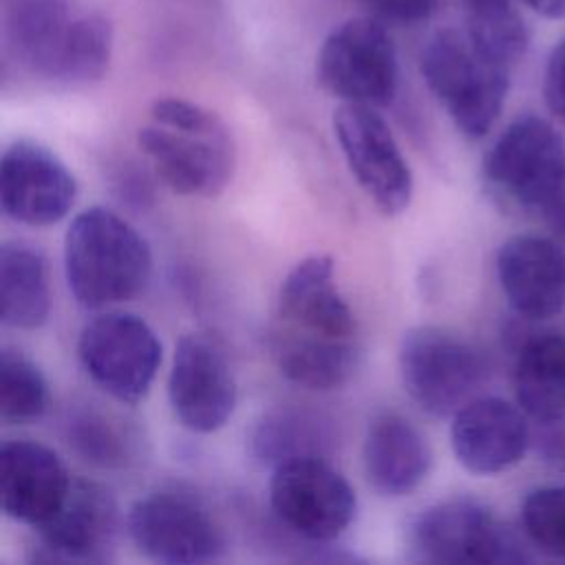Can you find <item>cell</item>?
<instances>
[{
  "label": "cell",
  "instance_id": "cell-27",
  "mask_svg": "<svg viewBox=\"0 0 565 565\" xmlns=\"http://www.w3.org/2000/svg\"><path fill=\"white\" fill-rule=\"evenodd\" d=\"M49 386L40 366L18 349L0 351V417L7 424H29L44 415Z\"/></svg>",
  "mask_w": 565,
  "mask_h": 565
},
{
  "label": "cell",
  "instance_id": "cell-20",
  "mask_svg": "<svg viewBox=\"0 0 565 565\" xmlns=\"http://www.w3.org/2000/svg\"><path fill=\"white\" fill-rule=\"evenodd\" d=\"M7 55L26 73L53 82L73 24L68 0H0Z\"/></svg>",
  "mask_w": 565,
  "mask_h": 565
},
{
  "label": "cell",
  "instance_id": "cell-1",
  "mask_svg": "<svg viewBox=\"0 0 565 565\" xmlns=\"http://www.w3.org/2000/svg\"><path fill=\"white\" fill-rule=\"evenodd\" d=\"M137 143L159 179L183 196H216L232 181L236 148L225 121L181 97H161Z\"/></svg>",
  "mask_w": 565,
  "mask_h": 565
},
{
  "label": "cell",
  "instance_id": "cell-13",
  "mask_svg": "<svg viewBox=\"0 0 565 565\" xmlns=\"http://www.w3.org/2000/svg\"><path fill=\"white\" fill-rule=\"evenodd\" d=\"M31 547L38 563L102 565L113 558L119 534V508L108 488L77 479L60 512L40 525Z\"/></svg>",
  "mask_w": 565,
  "mask_h": 565
},
{
  "label": "cell",
  "instance_id": "cell-5",
  "mask_svg": "<svg viewBox=\"0 0 565 565\" xmlns=\"http://www.w3.org/2000/svg\"><path fill=\"white\" fill-rule=\"evenodd\" d=\"M417 558L441 565H514L530 561L523 541L481 501L455 497L428 505L411 525Z\"/></svg>",
  "mask_w": 565,
  "mask_h": 565
},
{
  "label": "cell",
  "instance_id": "cell-30",
  "mask_svg": "<svg viewBox=\"0 0 565 565\" xmlns=\"http://www.w3.org/2000/svg\"><path fill=\"white\" fill-rule=\"evenodd\" d=\"M543 97L550 113L565 121V40L550 53L543 77Z\"/></svg>",
  "mask_w": 565,
  "mask_h": 565
},
{
  "label": "cell",
  "instance_id": "cell-6",
  "mask_svg": "<svg viewBox=\"0 0 565 565\" xmlns=\"http://www.w3.org/2000/svg\"><path fill=\"white\" fill-rule=\"evenodd\" d=\"M397 364L404 391L433 417L455 415L486 377V362L466 338L430 324L404 333Z\"/></svg>",
  "mask_w": 565,
  "mask_h": 565
},
{
  "label": "cell",
  "instance_id": "cell-19",
  "mask_svg": "<svg viewBox=\"0 0 565 565\" xmlns=\"http://www.w3.org/2000/svg\"><path fill=\"white\" fill-rule=\"evenodd\" d=\"M433 452L426 437L402 415L380 413L371 419L362 466L369 486L388 499H399L417 490L430 472Z\"/></svg>",
  "mask_w": 565,
  "mask_h": 565
},
{
  "label": "cell",
  "instance_id": "cell-2",
  "mask_svg": "<svg viewBox=\"0 0 565 565\" xmlns=\"http://www.w3.org/2000/svg\"><path fill=\"white\" fill-rule=\"evenodd\" d=\"M64 274L77 305L104 309L143 291L152 274V252L126 218L93 205L66 230Z\"/></svg>",
  "mask_w": 565,
  "mask_h": 565
},
{
  "label": "cell",
  "instance_id": "cell-3",
  "mask_svg": "<svg viewBox=\"0 0 565 565\" xmlns=\"http://www.w3.org/2000/svg\"><path fill=\"white\" fill-rule=\"evenodd\" d=\"M419 68L430 93L470 139L490 132L501 115L510 68L483 55L468 31L446 26L424 46Z\"/></svg>",
  "mask_w": 565,
  "mask_h": 565
},
{
  "label": "cell",
  "instance_id": "cell-17",
  "mask_svg": "<svg viewBox=\"0 0 565 565\" xmlns=\"http://www.w3.org/2000/svg\"><path fill=\"white\" fill-rule=\"evenodd\" d=\"M497 276L510 307L527 320L565 309V247L552 238L510 236L497 252Z\"/></svg>",
  "mask_w": 565,
  "mask_h": 565
},
{
  "label": "cell",
  "instance_id": "cell-31",
  "mask_svg": "<svg viewBox=\"0 0 565 565\" xmlns=\"http://www.w3.org/2000/svg\"><path fill=\"white\" fill-rule=\"evenodd\" d=\"M377 15L391 22L415 24L433 15L437 0H366Z\"/></svg>",
  "mask_w": 565,
  "mask_h": 565
},
{
  "label": "cell",
  "instance_id": "cell-16",
  "mask_svg": "<svg viewBox=\"0 0 565 565\" xmlns=\"http://www.w3.org/2000/svg\"><path fill=\"white\" fill-rule=\"evenodd\" d=\"M71 486L66 466L49 446L31 439L0 446V505L11 521L38 530L60 512Z\"/></svg>",
  "mask_w": 565,
  "mask_h": 565
},
{
  "label": "cell",
  "instance_id": "cell-24",
  "mask_svg": "<svg viewBox=\"0 0 565 565\" xmlns=\"http://www.w3.org/2000/svg\"><path fill=\"white\" fill-rule=\"evenodd\" d=\"M64 430L71 448L82 459L99 468H121L135 457L137 437L126 422L95 408L93 404L71 408Z\"/></svg>",
  "mask_w": 565,
  "mask_h": 565
},
{
  "label": "cell",
  "instance_id": "cell-11",
  "mask_svg": "<svg viewBox=\"0 0 565 565\" xmlns=\"http://www.w3.org/2000/svg\"><path fill=\"white\" fill-rule=\"evenodd\" d=\"M333 132L353 179L373 205L386 216L402 214L413 196V172L377 110L342 104L333 113Z\"/></svg>",
  "mask_w": 565,
  "mask_h": 565
},
{
  "label": "cell",
  "instance_id": "cell-8",
  "mask_svg": "<svg viewBox=\"0 0 565 565\" xmlns=\"http://www.w3.org/2000/svg\"><path fill=\"white\" fill-rule=\"evenodd\" d=\"M320 86L344 104L388 106L397 93V51L388 31L373 18H349L320 46Z\"/></svg>",
  "mask_w": 565,
  "mask_h": 565
},
{
  "label": "cell",
  "instance_id": "cell-23",
  "mask_svg": "<svg viewBox=\"0 0 565 565\" xmlns=\"http://www.w3.org/2000/svg\"><path fill=\"white\" fill-rule=\"evenodd\" d=\"M516 404L539 424L565 422V335L539 333L523 342L514 364Z\"/></svg>",
  "mask_w": 565,
  "mask_h": 565
},
{
  "label": "cell",
  "instance_id": "cell-25",
  "mask_svg": "<svg viewBox=\"0 0 565 565\" xmlns=\"http://www.w3.org/2000/svg\"><path fill=\"white\" fill-rule=\"evenodd\" d=\"M113 55V26L99 15H79L73 20L53 84L86 86L99 82Z\"/></svg>",
  "mask_w": 565,
  "mask_h": 565
},
{
  "label": "cell",
  "instance_id": "cell-15",
  "mask_svg": "<svg viewBox=\"0 0 565 565\" xmlns=\"http://www.w3.org/2000/svg\"><path fill=\"white\" fill-rule=\"evenodd\" d=\"M530 441L527 415L501 397H472L452 415L450 446L472 475H497L516 466Z\"/></svg>",
  "mask_w": 565,
  "mask_h": 565
},
{
  "label": "cell",
  "instance_id": "cell-33",
  "mask_svg": "<svg viewBox=\"0 0 565 565\" xmlns=\"http://www.w3.org/2000/svg\"><path fill=\"white\" fill-rule=\"evenodd\" d=\"M523 4L547 20L565 18V0H523Z\"/></svg>",
  "mask_w": 565,
  "mask_h": 565
},
{
  "label": "cell",
  "instance_id": "cell-9",
  "mask_svg": "<svg viewBox=\"0 0 565 565\" xmlns=\"http://www.w3.org/2000/svg\"><path fill=\"white\" fill-rule=\"evenodd\" d=\"M274 514L302 539L333 541L355 516V490L322 455H300L274 466L269 479Z\"/></svg>",
  "mask_w": 565,
  "mask_h": 565
},
{
  "label": "cell",
  "instance_id": "cell-21",
  "mask_svg": "<svg viewBox=\"0 0 565 565\" xmlns=\"http://www.w3.org/2000/svg\"><path fill=\"white\" fill-rule=\"evenodd\" d=\"M271 358L278 371L309 391H338L360 366L355 340H335L278 327L271 333Z\"/></svg>",
  "mask_w": 565,
  "mask_h": 565
},
{
  "label": "cell",
  "instance_id": "cell-32",
  "mask_svg": "<svg viewBox=\"0 0 565 565\" xmlns=\"http://www.w3.org/2000/svg\"><path fill=\"white\" fill-rule=\"evenodd\" d=\"M563 422H556V428L541 435V446H543V455L550 461H565V430L558 428Z\"/></svg>",
  "mask_w": 565,
  "mask_h": 565
},
{
  "label": "cell",
  "instance_id": "cell-26",
  "mask_svg": "<svg viewBox=\"0 0 565 565\" xmlns=\"http://www.w3.org/2000/svg\"><path fill=\"white\" fill-rule=\"evenodd\" d=\"M468 13V35L481 53L505 66L527 49V29L512 0H459Z\"/></svg>",
  "mask_w": 565,
  "mask_h": 565
},
{
  "label": "cell",
  "instance_id": "cell-10",
  "mask_svg": "<svg viewBox=\"0 0 565 565\" xmlns=\"http://www.w3.org/2000/svg\"><path fill=\"white\" fill-rule=\"evenodd\" d=\"M126 530L146 558L166 565L207 563L227 545L214 514L199 499L177 490L137 499L126 514Z\"/></svg>",
  "mask_w": 565,
  "mask_h": 565
},
{
  "label": "cell",
  "instance_id": "cell-28",
  "mask_svg": "<svg viewBox=\"0 0 565 565\" xmlns=\"http://www.w3.org/2000/svg\"><path fill=\"white\" fill-rule=\"evenodd\" d=\"M322 439L324 433L318 419L294 411H276L263 415L254 426L252 452L256 459L276 466L291 457L320 455Z\"/></svg>",
  "mask_w": 565,
  "mask_h": 565
},
{
  "label": "cell",
  "instance_id": "cell-4",
  "mask_svg": "<svg viewBox=\"0 0 565 565\" xmlns=\"http://www.w3.org/2000/svg\"><path fill=\"white\" fill-rule=\"evenodd\" d=\"M483 181L503 203L543 216L565 194V146L536 115H521L483 157Z\"/></svg>",
  "mask_w": 565,
  "mask_h": 565
},
{
  "label": "cell",
  "instance_id": "cell-29",
  "mask_svg": "<svg viewBox=\"0 0 565 565\" xmlns=\"http://www.w3.org/2000/svg\"><path fill=\"white\" fill-rule=\"evenodd\" d=\"M521 525L534 547L565 558V486L532 490L521 505Z\"/></svg>",
  "mask_w": 565,
  "mask_h": 565
},
{
  "label": "cell",
  "instance_id": "cell-12",
  "mask_svg": "<svg viewBox=\"0 0 565 565\" xmlns=\"http://www.w3.org/2000/svg\"><path fill=\"white\" fill-rule=\"evenodd\" d=\"M168 399L179 424L192 433H214L234 415L238 388L221 347L203 333H183L174 344Z\"/></svg>",
  "mask_w": 565,
  "mask_h": 565
},
{
  "label": "cell",
  "instance_id": "cell-22",
  "mask_svg": "<svg viewBox=\"0 0 565 565\" xmlns=\"http://www.w3.org/2000/svg\"><path fill=\"white\" fill-rule=\"evenodd\" d=\"M51 313L46 258L26 241L0 245V320L11 329H40Z\"/></svg>",
  "mask_w": 565,
  "mask_h": 565
},
{
  "label": "cell",
  "instance_id": "cell-14",
  "mask_svg": "<svg viewBox=\"0 0 565 565\" xmlns=\"http://www.w3.org/2000/svg\"><path fill=\"white\" fill-rule=\"evenodd\" d=\"M75 177L46 146L29 139L9 143L0 161V207L29 227L60 223L73 207Z\"/></svg>",
  "mask_w": 565,
  "mask_h": 565
},
{
  "label": "cell",
  "instance_id": "cell-18",
  "mask_svg": "<svg viewBox=\"0 0 565 565\" xmlns=\"http://www.w3.org/2000/svg\"><path fill=\"white\" fill-rule=\"evenodd\" d=\"M276 318L282 327L355 340L358 322L335 282V263L327 254H313L296 263L280 282Z\"/></svg>",
  "mask_w": 565,
  "mask_h": 565
},
{
  "label": "cell",
  "instance_id": "cell-7",
  "mask_svg": "<svg viewBox=\"0 0 565 565\" xmlns=\"http://www.w3.org/2000/svg\"><path fill=\"white\" fill-rule=\"evenodd\" d=\"M77 358L99 391L115 402L137 404L161 366V342L143 318L106 311L82 327Z\"/></svg>",
  "mask_w": 565,
  "mask_h": 565
}]
</instances>
